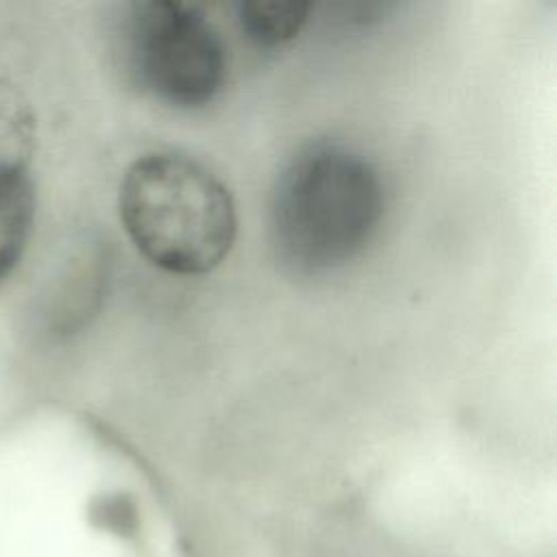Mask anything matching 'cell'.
<instances>
[{
    "instance_id": "3957f363",
    "label": "cell",
    "mask_w": 557,
    "mask_h": 557,
    "mask_svg": "<svg viewBox=\"0 0 557 557\" xmlns=\"http://www.w3.org/2000/svg\"><path fill=\"white\" fill-rule=\"evenodd\" d=\"M126 50L137 83L172 107H205L224 85L222 37L194 2H135L126 22Z\"/></svg>"
},
{
    "instance_id": "8992f818",
    "label": "cell",
    "mask_w": 557,
    "mask_h": 557,
    "mask_svg": "<svg viewBox=\"0 0 557 557\" xmlns=\"http://www.w3.org/2000/svg\"><path fill=\"white\" fill-rule=\"evenodd\" d=\"M35 150V113L26 96L0 78V168L28 170Z\"/></svg>"
},
{
    "instance_id": "5b68a950",
    "label": "cell",
    "mask_w": 557,
    "mask_h": 557,
    "mask_svg": "<svg viewBox=\"0 0 557 557\" xmlns=\"http://www.w3.org/2000/svg\"><path fill=\"white\" fill-rule=\"evenodd\" d=\"M309 15V4L298 0H246L237 7L242 33L257 46L274 48L294 39Z\"/></svg>"
},
{
    "instance_id": "7a4b0ae2",
    "label": "cell",
    "mask_w": 557,
    "mask_h": 557,
    "mask_svg": "<svg viewBox=\"0 0 557 557\" xmlns=\"http://www.w3.org/2000/svg\"><path fill=\"white\" fill-rule=\"evenodd\" d=\"M117 207L135 248L170 274H207L235 242L228 189L187 154L148 152L135 159L124 172Z\"/></svg>"
},
{
    "instance_id": "6da1fadb",
    "label": "cell",
    "mask_w": 557,
    "mask_h": 557,
    "mask_svg": "<svg viewBox=\"0 0 557 557\" xmlns=\"http://www.w3.org/2000/svg\"><path fill=\"white\" fill-rule=\"evenodd\" d=\"M383 209V185L368 159L335 141L307 144L272 187V250L289 272H331L363 252Z\"/></svg>"
},
{
    "instance_id": "277c9868",
    "label": "cell",
    "mask_w": 557,
    "mask_h": 557,
    "mask_svg": "<svg viewBox=\"0 0 557 557\" xmlns=\"http://www.w3.org/2000/svg\"><path fill=\"white\" fill-rule=\"evenodd\" d=\"M35 218L30 170L0 168V285L20 263Z\"/></svg>"
}]
</instances>
